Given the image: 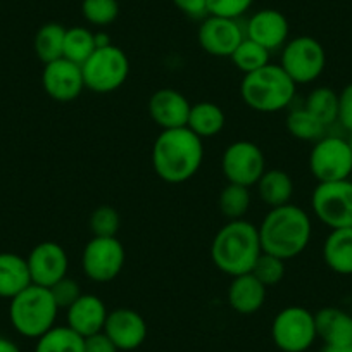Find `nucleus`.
I'll return each instance as SVG.
<instances>
[{
	"label": "nucleus",
	"instance_id": "nucleus-1",
	"mask_svg": "<svg viewBox=\"0 0 352 352\" xmlns=\"http://www.w3.org/2000/svg\"><path fill=\"white\" fill-rule=\"evenodd\" d=\"M204 161V144L190 128L162 130L152 147V166L162 182L180 185L192 180Z\"/></svg>",
	"mask_w": 352,
	"mask_h": 352
},
{
	"label": "nucleus",
	"instance_id": "nucleus-2",
	"mask_svg": "<svg viewBox=\"0 0 352 352\" xmlns=\"http://www.w3.org/2000/svg\"><path fill=\"white\" fill-rule=\"evenodd\" d=\"M257 230L263 252L289 261L307 249L313 235V223L302 208L285 204L270 209Z\"/></svg>",
	"mask_w": 352,
	"mask_h": 352
},
{
	"label": "nucleus",
	"instance_id": "nucleus-3",
	"mask_svg": "<svg viewBox=\"0 0 352 352\" xmlns=\"http://www.w3.org/2000/svg\"><path fill=\"white\" fill-rule=\"evenodd\" d=\"M261 254L259 230L245 219L226 223L211 243L212 264L232 278L252 272Z\"/></svg>",
	"mask_w": 352,
	"mask_h": 352
},
{
	"label": "nucleus",
	"instance_id": "nucleus-4",
	"mask_svg": "<svg viewBox=\"0 0 352 352\" xmlns=\"http://www.w3.org/2000/svg\"><path fill=\"white\" fill-rule=\"evenodd\" d=\"M297 85L280 64H266L250 74H243L240 97L257 113H278L287 109L296 96Z\"/></svg>",
	"mask_w": 352,
	"mask_h": 352
},
{
	"label": "nucleus",
	"instance_id": "nucleus-5",
	"mask_svg": "<svg viewBox=\"0 0 352 352\" xmlns=\"http://www.w3.org/2000/svg\"><path fill=\"white\" fill-rule=\"evenodd\" d=\"M59 306L50 289L32 283L28 289L12 297L9 304V320L12 328L26 338H40L56 327Z\"/></svg>",
	"mask_w": 352,
	"mask_h": 352
},
{
	"label": "nucleus",
	"instance_id": "nucleus-6",
	"mask_svg": "<svg viewBox=\"0 0 352 352\" xmlns=\"http://www.w3.org/2000/svg\"><path fill=\"white\" fill-rule=\"evenodd\" d=\"M85 88L96 94H111L121 88L130 74V60L120 47H97L96 52L81 64Z\"/></svg>",
	"mask_w": 352,
	"mask_h": 352
},
{
	"label": "nucleus",
	"instance_id": "nucleus-7",
	"mask_svg": "<svg viewBox=\"0 0 352 352\" xmlns=\"http://www.w3.org/2000/svg\"><path fill=\"white\" fill-rule=\"evenodd\" d=\"M280 66L296 85L313 83L323 74L327 66V52L313 36H296L283 45Z\"/></svg>",
	"mask_w": 352,
	"mask_h": 352
},
{
	"label": "nucleus",
	"instance_id": "nucleus-8",
	"mask_svg": "<svg viewBox=\"0 0 352 352\" xmlns=\"http://www.w3.org/2000/svg\"><path fill=\"white\" fill-rule=\"evenodd\" d=\"M272 338L282 352H306L318 338L314 314L300 306L280 311L272 323Z\"/></svg>",
	"mask_w": 352,
	"mask_h": 352
},
{
	"label": "nucleus",
	"instance_id": "nucleus-9",
	"mask_svg": "<svg viewBox=\"0 0 352 352\" xmlns=\"http://www.w3.org/2000/svg\"><path fill=\"white\" fill-rule=\"evenodd\" d=\"M314 216L330 230L352 226V182H323L311 195Z\"/></svg>",
	"mask_w": 352,
	"mask_h": 352
},
{
	"label": "nucleus",
	"instance_id": "nucleus-10",
	"mask_svg": "<svg viewBox=\"0 0 352 352\" xmlns=\"http://www.w3.org/2000/svg\"><path fill=\"white\" fill-rule=\"evenodd\" d=\"M309 171L318 184L349 180L352 175V148L349 138L324 135L314 142L309 154Z\"/></svg>",
	"mask_w": 352,
	"mask_h": 352
},
{
	"label": "nucleus",
	"instance_id": "nucleus-11",
	"mask_svg": "<svg viewBox=\"0 0 352 352\" xmlns=\"http://www.w3.org/2000/svg\"><path fill=\"white\" fill-rule=\"evenodd\" d=\"M126 252L118 236H92L81 254L85 276L96 283L113 282L123 272Z\"/></svg>",
	"mask_w": 352,
	"mask_h": 352
},
{
	"label": "nucleus",
	"instance_id": "nucleus-12",
	"mask_svg": "<svg viewBox=\"0 0 352 352\" xmlns=\"http://www.w3.org/2000/svg\"><path fill=\"white\" fill-rule=\"evenodd\" d=\"M221 169L228 184L250 188L266 171V159L257 144L249 140H236L223 152Z\"/></svg>",
	"mask_w": 352,
	"mask_h": 352
},
{
	"label": "nucleus",
	"instance_id": "nucleus-13",
	"mask_svg": "<svg viewBox=\"0 0 352 352\" xmlns=\"http://www.w3.org/2000/svg\"><path fill=\"white\" fill-rule=\"evenodd\" d=\"M245 38V26L239 19L208 16L201 21L197 40L201 49L212 57H232L240 42Z\"/></svg>",
	"mask_w": 352,
	"mask_h": 352
},
{
	"label": "nucleus",
	"instance_id": "nucleus-14",
	"mask_svg": "<svg viewBox=\"0 0 352 352\" xmlns=\"http://www.w3.org/2000/svg\"><path fill=\"white\" fill-rule=\"evenodd\" d=\"M32 283L50 289L54 283L67 276L69 257L66 249L57 242H40L32 249L26 257Z\"/></svg>",
	"mask_w": 352,
	"mask_h": 352
},
{
	"label": "nucleus",
	"instance_id": "nucleus-15",
	"mask_svg": "<svg viewBox=\"0 0 352 352\" xmlns=\"http://www.w3.org/2000/svg\"><path fill=\"white\" fill-rule=\"evenodd\" d=\"M42 85L47 96L57 102L76 100L85 90L81 66L64 59V57L52 60L43 66Z\"/></svg>",
	"mask_w": 352,
	"mask_h": 352
},
{
	"label": "nucleus",
	"instance_id": "nucleus-16",
	"mask_svg": "<svg viewBox=\"0 0 352 352\" xmlns=\"http://www.w3.org/2000/svg\"><path fill=\"white\" fill-rule=\"evenodd\" d=\"M147 323L144 316L130 307H118L109 311L104 333L114 342L120 351H135L140 347L147 338Z\"/></svg>",
	"mask_w": 352,
	"mask_h": 352
},
{
	"label": "nucleus",
	"instance_id": "nucleus-17",
	"mask_svg": "<svg viewBox=\"0 0 352 352\" xmlns=\"http://www.w3.org/2000/svg\"><path fill=\"white\" fill-rule=\"evenodd\" d=\"M290 25L285 14L276 9H263L257 11L245 23V36L263 45L264 49L273 50L283 49L289 42Z\"/></svg>",
	"mask_w": 352,
	"mask_h": 352
},
{
	"label": "nucleus",
	"instance_id": "nucleus-18",
	"mask_svg": "<svg viewBox=\"0 0 352 352\" xmlns=\"http://www.w3.org/2000/svg\"><path fill=\"white\" fill-rule=\"evenodd\" d=\"M148 116L161 130L187 126L192 104L175 88H161L148 99Z\"/></svg>",
	"mask_w": 352,
	"mask_h": 352
},
{
	"label": "nucleus",
	"instance_id": "nucleus-19",
	"mask_svg": "<svg viewBox=\"0 0 352 352\" xmlns=\"http://www.w3.org/2000/svg\"><path fill=\"white\" fill-rule=\"evenodd\" d=\"M66 311L67 327L83 338L104 331V324L109 314L104 300L94 294H81L80 299Z\"/></svg>",
	"mask_w": 352,
	"mask_h": 352
},
{
	"label": "nucleus",
	"instance_id": "nucleus-20",
	"mask_svg": "<svg viewBox=\"0 0 352 352\" xmlns=\"http://www.w3.org/2000/svg\"><path fill=\"white\" fill-rule=\"evenodd\" d=\"M226 299L235 313L249 316L257 313L266 302V287L252 273L233 276Z\"/></svg>",
	"mask_w": 352,
	"mask_h": 352
},
{
	"label": "nucleus",
	"instance_id": "nucleus-21",
	"mask_svg": "<svg viewBox=\"0 0 352 352\" xmlns=\"http://www.w3.org/2000/svg\"><path fill=\"white\" fill-rule=\"evenodd\" d=\"M318 338L324 345L352 344V316L338 307H323L314 314Z\"/></svg>",
	"mask_w": 352,
	"mask_h": 352
},
{
	"label": "nucleus",
	"instance_id": "nucleus-22",
	"mask_svg": "<svg viewBox=\"0 0 352 352\" xmlns=\"http://www.w3.org/2000/svg\"><path fill=\"white\" fill-rule=\"evenodd\" d=\"M32 285L26 257L14 252H0V299H9Z\"/></svg>",
	"mask_w": 352,
	"mask_h": 352
},
{
	"label": "nucleus",
	"instance_id": "nucleus-23",
	"mask_svg": "<svg viewBox=\"0 0 352 352\" xmlns=\"http://www.w3.org/2000/svg\"><path fill=\"white\" fill-rule=\"evenodd\" d=\"M323 259L337 275H352V226L328 233L323 243Z\"/></svg>",
	"mask_w": 352,
	"mask_h": 352
},
{
	"label": "nucleus",
	"instance_id": "nucleus-24",
	"mask_svg": "<svg viewBox=\"0 0 352 352\" xmlns=\"http://www.w3.org/2000/svg\"><path fill=\"white\" fill-rule=\"evenodd\" d=\"M259 199L270 209L290 204L294 195V182L290 175L283 169H270L264 171L256 184Z\"/></svg>",
	"mask_w": 352,
	"mask_h": 352
},
{
	"label": "nucleus",
	"instance_id": "nucleus-25",
	"mask_svg": "<svg viewBox=\"0 0 352 352\" xmlns=\"http://www.w3.org/2000/svg\"><path fill=\"white\" fill-rule=\"evenodd\" d=\"M226 116L221 107L214 102H197L190 107L187 128L199 138H212L225 128Z\"/></svg>",
	"mask_w": 352,
	"mask_h": 352
},
{
	"label": "nucleus",
	"instance_id": "nucleus-26",
	"mask_svg": "<svg viewBox=\"0 0 352 352\" xmlns=\"http://www.w3.org/2000/svg\"><path fill=\"white\" fill-rule=\"evenodd\" d=\"M64 36H66V28L60 23H45L36 32L35 40H33L36 57L43 64L60 59L64 50Z\"/></svg>",
	"mask_w": 352,
	"mask_h": 352
},
{
	"label": "nucleus",
	"instance_id": "nucleus-27",
	"mask_svg": "<svg viewBox=\"0 0 352 352\" xmlns=\"http://www.w3.org/2000/svg\"><path fill=\"white\" fill-rule=\"evenodd\" d=\"M285 126L294 138L302 142H318L327 135V128L306 107H296L287 114Z\"/></svg>",
	"mask_w": 352,
	"mask_h": 352
},
{
	"label": "nucleus",
	"instance_id": "nucleus-28",
	"mask_svg": "<svg viewBox=\"0 0 352 352\" xmlns=\"http://www.w3.org/2000/svg\"><path fill=\"white\" fill-rule=\"evenodd\" d=\"M85 338L69 327H54L36 338L33 352H83Z\"/></svg>",
	"mask_w": 352,
	"mask_h": 352
},
{
	"label": "nucleus",
	"instance_id": "nucleus-29",
	"mask_svg": "<svg viewBox=\"0 0 352 352\" xmlns=\"http://www.w3.org/2000/svg\"><path fill=\"white\" fill-rule=\"evenodd\" d=\"M97 49L96 43V33L90 32L83 26H73V28L66 30V36H64V59L71 60V63L81 64L92 56Z\"/></svg>",
	"mask_w": 352,
	"mask_h": 352
},
{
	"label": "nucleus",
	"instance_id": "nucleus-30",
	"mask_svg": "<svg viewBox=\"0 0 352 352\" xmlns=\"http://www.w3.org/2000/svg\"><path fill=\"white\" fill-rule=\"evenodd\" d=\"M304 107L324 126H331L338 116V94L330 87H318L307 96Z\"/></svg>",
	"mask_w": 352,
	"mask_h": 352
},
{
	"label": "nucleus",
	"instance_id": "nucleus-31",
	"mask_svg": "<svg viewBox=\"0 0 352 352\" xmlns=\"http://www.w3.org/2000/svg\"><path fill=\"white\" fill-rule=\"evenodd\" d=\"M250 190L242 185L228 184L218 197V208L228 221L243 219L250 209Z\"/></svg>",
	"mask_w": 352,
	"mask_h": 352
},
{
	"label": "nucleus",
	"instance_id": "nucleus-32",
	"mask_svg": "<svg viewBox=\"0 0 352 352\" xmlns=\"http://www.w3.org/2000/svg\"><path fill=\"white\" fill-rule=\"evenodd\" d=\"M270 54H272L270 50H266L263 45L245 36L230 59L235 64L236 69L242 71L243 74H250L270 64Z\"/></svg>",
	"mask_w": 352,
	"mask_h": 352
},
{
	"label": "nucleus",
	"instance_id": "nucleus-33",
	"mask_svg": "<svg viewBox=\"0 0 352 352\" xmlns=\"http://www.w3.org/2000/svg\"><path fill=\"white\" fill-rule=\"evenodd\" d=\"M250 273H252L266 289H268V287H275L278 285L283 280V276H285V261L273 256V254L263 252L257 257L256 264H254V268Z\"/></svg>",
	"mask_w": 352,
	"mask_h": 352
},
{
	"label": "nucleus",
	"instance_id": "nucleus-34",
	"mask_svg": "<svg viewBox=\"0 0 352 352\" xmlns=\"http://www.w3.org/2000/svg\"><path fill=\"white\" fill-rule=\"evenodd\" d=\"M81 12L90 25L107 26L120 16V4L118 0H83Z\"/></svg>",
	"mask_w": 352,
	"mask_h": 352
},
{
	"label": "nucleus",
	"instance_id": "nucleus-35",
	"mask_svg": "<svg viewBox=\"0 0 352 352\" xmlns=\"http://www.w3.org/2000/svg\"><path fill=\"white\" fill-rule=\"evenodd\" d=\"M94 236H116L121 228V216L111 206H99L88 219Z\"/></svg>",
	"mask_w": 352,
	"mask_h": 352
},
{
	"label": "nucleus",
	"instance_id": "nucleus-36",
	"mask_svg": "<svg viewBox=\"0 0 352 352\" xmlns=\"http://www.w3.org/2000/svg\"><path fill=\"white\" fill-rule=\"evenodd\" d=\"M50 292H52L54 300L59 306V309H67L80 299L81 287L74 278L64 276V278H60L59 282L50 287Z\"/></svg>",
	"mask_w": 352,
	"mask_h": 352
},
{
	"label": "nucleus",
	"instance_id": "nucleus-37",
	"mask_svg": "<svg viewBox=\"0 0 352 352\" xmlns=\"http://www.w3.org/2000/svg\"><path fill=\"white\" fill-rule=\"evenodd\" d=\"M254 0H208L209 16L239 19L250 9Z\"/></svg>",
	"mask_w": 352,
	"mask_h": 352
},
{
	"label": "nucleus",
	"instance_id": "nucleus-38",
	"mask_svg": "<svg viewBox=\"0 0 352 352\" xmlns=\"http://www.w3.org/2000/svg\"><path fill=\"white\" fill-rule=\"evenodd\" d=\"M337 121L352 133V83L345 85L338 94V116Z\"/></svg>",
	"mask_w": 352,
	"mask_h": 352
},
{
	"label": "nucleus",
	"instance_id": "nucleus-39",
	"mask_svg": "<svg viewBox=\"0 0 352 352\" xmlns=\"http://www.w3.org/2000/svg\"><path fill=\"white\" fill-rule=\"evenodd\" d=\"M173 4L176 6V9H180L187 18L202 21L209 16L208 0H173Z\"/></svg>",
	"mask_w": 352,
	"mask_h": 352
},
{
	"label": "nucleus",
	"instance_id": "nucleus-40",
	"mask_svg": "<svg viewBox=\"0 0 352 352\" xmlns=\"http://www.w3.org/2000/svg\"><path fill=\"white\" fill-rule=\"evenodd\" d=\"M83 352H120V349L104 331H99L96 335L85 337Z\"/></svg>",
	"mask_w": 352,
	"mask_h": 352
},
{
	"label": "nucleus",
	"instance_id": "nucleus-41",
	"mask_svg": "<svg viewBox=\"0 0 352 352\" xmlns=\"http://www.w3.org/2000/svg\"><path fill=\"white\" fill-rule=\"evenodd\" d=\"M0 352H21V349L11 338L0 337Z\"/></svg>",
	"mask_w": 352,
	"mask_h": 352
},
{
	"label": "nucleus",
	"instance_id": "nucleus-42",
	"mask_svg": "<svg viewBox=\"0 0 352 352\" xmlns=\"http://www.w3.org/2000/svg\"><path fill=\"white\" fill-rule=\"evenodd\" d=\"M321 352H352V344L347 345H324Z\"/></svg>",
	"mask_w": 352,
	"mask_h": 352
},
{
	"label": "nucleus",
	"instance_id": "nucleus-43",
	"mask_svg": "<svg viewBox=\"0 0 352 352\" xmlns=\"http://www.w3.org/2000/svg\"><path fill=\"white\" fill-rule=\"evenodd\" d=\"M349 144H351V148H352V133H351V137H349Z\"/></svg>",
	"mask_w": 352,
	"mask_h": 352
}]
</instances>
